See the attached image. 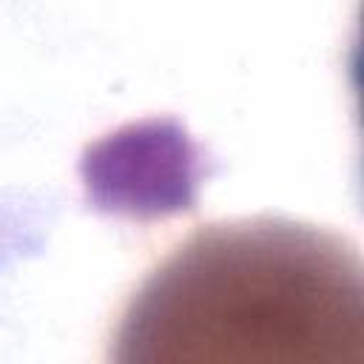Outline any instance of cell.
Segmentation results:
<instances>
[{"label": "cell", "mask_w": 364, "mask_h": 364, "mask_svg": "<svg viewBox=\"0 0 364 364\" xmlns=\"http://www.w3.org/2000/svg\"><path fill=\"white\" fill-rule=\"evenodd\" d=\"M117 341L159 358L338 361L327 344L361 341V264L301 222L208 225L148 273Z\"/></svg>", "instance_id": "cell-1"}]
</instances>
